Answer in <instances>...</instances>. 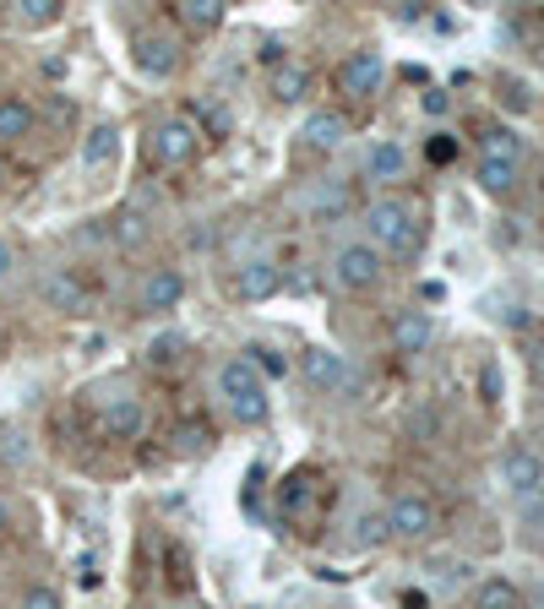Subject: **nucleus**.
<instances>
[{
	"mask_svg": "<svg viewBox=\"0 0 544 609\" xmlns=\"http://www.w3.org/2000/svg\"><path fill=\"white\" fill-rule=\"evenodd\" d=\"M365 229H370V245H376L381 256H397V262L419 256L425 229H419V207H414V202H403V196H376V202L365 207Z\"/></svg>",
	"mask_w": 544,
	"mask_h": 609,
	"instance_id": "nucleus-1",
	"label": "nucleus"
},
{
	"mask_svg": "<svg viewBox=\"0 0 544 609\" xmlns=\"http://www.w3.org/2000/svg\"><path fill=\"white\" fill-rule=\"evenodd\" d=\"M381 278H387V256H381L370 240L338 245V256H332V283H338L343 294H376Z\"/></svg>",
	"mask_w": 544,
	"mask_h": 609,
	"instance_id": "nucleus-2",
	"label": "nucleus"
},
{
	"mask_svg": "<svg viewBox=\"0 0 544 609\" xmlns=\"http://www.w3.org/2000/svg\"><path fill=\"white\" fill-rule=\"evenodd\" d=\"M180 39L175 34H164V28H142L137 39H131V66H137V77H148V83H169L175 72H180Z\"/></svg>",
	"mask_w": 544,
	"mask_h": 609,
	"instance_id": "nucleus-3",
	"label": "nucleus"
},
{
	"mask_svg": "<svg viewBox=\"0 0 544 609\" xmlns=\"http://www.w3.org/2000/svg\"><path fill=\"white\" fill-rule=\"evenodd\" d=\"M197 153H202V126L191 115H169L153 126V158L164 169H186V164H197Z\"/></svg>",
	"mask_w": 544,
	"mask_h": 609,
	"instance_id": "nucleus-4",
	"label": "nucleus"
},
{
	"mask_svg": "<svg viewBox=\"0 0 544 609\" xmlns=\"http://www.w3.org/2000/svg\"><path fill=\"white\" fill-rule=\"evenodd\" d=\"M381 517H387V538H403V544H414V538H430V533H435V500H430V495H419V490L392 495Z\"/></svg>",
	"mask_w": 544,
	"mask_h": 609,
	"instance_id": "nucleus-5",
	"label": "nucleus"
},
{
	"mask_svg": "<svg viewBox=\"0 0 544 609\" xmlns=\"http://www.w3.org/2000/svg\"><path fill=\"white\" fill-rule=\"evenodd\" d=\"M501 484L511 490V495H539L544 490V457L533 452V446H522V441H511L506 452H501Z\"/></svg>",
	"mask_w": 544,
	"mask_h": 609,
	"instance_id": "nucleus-6",
	"label": "nucleus"
},
{
	"mask_svg": "<svg viewBox=\"0 0 544 609\" xmlns=\"http://www.w3.org/2000/svg\"><path fill=\"white\" fill-rule=\"evenodd\" d=\"M381 83H387V61H381L376 50H354V55L338 66V93H349V99H376Z\"/></svg>",
	"mask_w": 544,
	"mask_h": 609,
	"instance_id": "nucleus-7",
	"label": "nucleus"
},
{
	"mask_svg": "<svg viewBox=\"0 0 544 609\" xmlns=\"http://www.w3.org/2000/svg\"><path fill=\"white\" fill-rule=\"evenodd\" d=\"M137 300H142L148 316H169V310H180V300H186V272H180V267H153V272L142 278Z\"/></svg>",
	"mask_w": 544,
	"mask_h": 609,
	"instance_id": "nucleus-8",
	"label": "nucleus"
},
{
	"mask_svg": "<svg viewBox=\"0 0 544 609\" xmlns=\"http://www.w3.org/2000/svg\"><path fill=\"white\" fill-rule=\"evenodd\" d=\"M278 289H283V272H278L273 256H251V262L235 267V294H240L245 305H262V300H273Z\"/></svg>",
	"mask_w": 544,
	"mask_h": 609,
	"instance_id": "nucleus-9",
	"label": "nucleus"
},
{
	"mask_svg": "<svg viewBox=\"0 0 544 609\" xmlns=\"http://www.w3.org/2000/svg\"><path fill=\"white\" fill-rule=\"evenodd\" d=\"M45 300L66 316H93V289L72 272V267H50L45 272Z\"/></svg>",
	"mask_w": 544,
	"mask_h": 609,
	"instance_id": "nucleus-10",
	"label": "nucleus"
},
{
	"mask_svg": "<svg viewBox=\"0 0 544 609\" xmlns=\"http://www.w3.org/2000/svg\"><path fill=\"white\" fill-rule=\"evenodd\" d=\"M300 376H305L316 392H343V386H349V365H343V354L327 348V343H311V348L300 354Z\"/></svg>",
	"mask_w": 544,
	"mask_h": 609,
	"instance_id": "nucleus-11",
	"label": "nucleus"
},
{
	"mask_svg": "<svg viewBox=\"0 0 544 609\" xmlns=\"http://www.w3.org/2000/svg\"><path fill=\"white\" fill-rule=\"evenodd\" d=\"M99 430H104L110 441H142V435H148V408H142V397H110V403L99 408Z\"/></svg>",
	"mask_w": 544,
	"mask_h": 609,
	"instance_id": "nucleus-12",
	"label": "nucleus"
},
{
	"mask_svg": "<svg viewBox=\"0 0 544 609\" xmlns=\"http://www.w3.org/2000/svg\"><path fill=\"white\" fill-rule=\"evenodd\" d=\"M300 137H305V148H316V153H338V148L354 137V126H349L343 110H311L305 126H300Z\"/></svg>",
	"mask_w": 544,
	"mask_h": 609,
	"instance_id": "nucleus-13",
	"label": "nucleus"
},
{
	"mask_svg": "<svg viewBox=\"0 0 544 609\" xmlns=\"http://www.w3.org/2000/svg\"><path fill=\"white\" fill-rule=\"evenodd\" d=\"M430 338H435L430 310H397V316H392V348H397L403 359L425 354V348H430Z\"/></svg>",
	"mask_w": 544,
	"mask_h": 609,
	"instance_id": "nucleus-14",
	"label": "nucleus"
},
{
	"mask_svg": "<svg viewBox=\"0 0 544 609\" xmlns=\"http://www.w3.org/2000/svg\"><path fill=\"white\" fill-rule=\"evenodd\" d=\"M83 164H88V169H115V164H121V126H115V120H99V126L83 137Z\"/></svg>",
	"mask_w": 544,
	"mask_h": 609,
	"instance_id": "nucleus-15",
	"label": "nucleus"
},
{
	"mask_svg": "<svg viewBox=\"0 0 544 609\" xmlns=\"http://www.w3.org/2000/svg\"><path fill=\"white\" fill-rule=\"evenodd\" d=\"M408 175V153L397 148V142H376L370 153H365V180H376V186H397Z\"/></svg>",
	"mask_w": 544,
	"mask_h": 609,
	"instance_id": "nucleus-16",
	"label": "nucleus"
},
{
	"mask_svg": "<svg viewBox=\"0 0 544 609\" xmlns=\"http://www.w3.org/2000/svg\"><path fill=\"white\" fill-rule=\"evenodd\" d=\"M251 392H262V376H256V365H251L245 354L224 359V370H218V397H224V403H235V397H251Z\"/></svg>",
	"mask_w": 544,
	"mask_h": 609,
	"instance_id": "nucleus-17",
	"label": "nucleus"
},
{
	"mask_svg": "<svg viewBox=\"0 0 544 609\" xmlns=\"http://www.w3.org/2000/svg\"><path fill=\"white\" fill-rule=\"evenodd\" d=\"M479 158H495V164H517L522 169V137L511 126H484L479 131Z\"/></svg>",
	"mask_w": 544,
	"mask_h": 609,
	"instance_id": "nucleus-18",
	"label": "nucleus"
},
{
	"mask_svg": "<svg viewBox=\"0 0 544 609\" xmlns=\"http://www.w3.org/2000/svg\"><path fill=\"white\" fill-rule=\"evenodd\" d=\"M175 17H180V28H191V34H213V28H224L229 7H224V0H180Z\"/></svg>",
	"mask_w": 544,
	"mask_h": 609,
	"instance_id": "nucleus-19",
	"label": "nucleus"
},
{
	"mask_svg": "<svg viewBox=\"0 0 544 609\" xmlns=\"http://www.w3.org/2000/svg\"><path fill=\"white\" fill-rule=\"evenodd\" d=\"M34 104L28 99H17V93H7L0 99V142H23V137H34Z\"/></svg>",
	"mask_w": 544,
	"mask_h": 609,
	"instance_id": "nucleus-20",
	"label": "nucleus"
},
{
	"mask_svg": "<svg viewBox=\"0 0 544 609\" xmlns=\"http://www.w3.org/2000/svg\"><path fill=\"white\" fill-rule=\"evenodd\" d=\"M305 93H311V72H305L300 61H283V66L273 72V99H278V104H305Z\"/></svg>",
	"mask_w": 544,
	"mask_h": 609,
	"instance_id": "nucleus-21",
	"label": "nucleus"
},
{
	"mask_svg": "<svg viewBox=\"0 0 544 609\" xmlns=\"http://www.w3.org/2000/svg\"><path fill=\"white\" fill-rule=\"evenodd\" d=\"M473 180H479V191H490V196H511V191H517V180H522V169H517V164H495V158H479Z\"/></svg>",
	"mask_w": 544,
	"mask_h": 609,
	"instance_id": "nucleus-22",
	"label": "nucleus"
},
{
	"mask_svg": "<svg viewBox=\"0 0 544 609\" xmlns=\"http://www.w3.org/2000/svg\"><path fill=\"white\" fill-rule=\"evenodd\" d=\"M224 408H229V419H235L240 430H262V424L273 419V397H267V386L251 392V397H235V403H224Z\"/></svg>",
	"mask_w": 544,
	"mask_h": 609,
	"instance_id": "nucleus-23",
	"label": "nucleus"
},
{
	"mask_svg": "<svg viewBox=\"0 0 544 609\" xmlns=\"http://www.w3.org/2000/svg\"><path fill=\"white\" fill-rule=\"evenodd\" d=\"M473 609H522V593H517V582H506V576H484V582L473 587Z\"/></svg>",
	"mask_w": 544,
	"mask_h": 609,
	"instance_id": "nucleus-24",
	"label": "nucleus"
},
{
	"mask_svg": "<svg viewBox=\"0 0 544 609\" xmlns=\"http://www.w3.org/2000/svg\"><path fill=\"white\" fill-rule=\"evenodd\" d=\"M12 17L23 28H50V23H61V0H17Z\"/></svg>",
	"mask_w": 544,
	"mask_h": 609,
	"instance_id": "nucleus-25",
	"label": "nucleus"
},
{
	"mask_svg": "<svg viewBox=\"0 0 544 609\" xmlns=\"http://www.w3.org/2000/svg\"><path fill=\"white\" fill-rule=\"evenodd\" d=\"M305 495H316V473H305V468H300V473L283 484V495H278V500H283V511H289V517H300V511H305Z\"/></svg>",
	"mask_w": 544,
	"mask_h": 609,
	"instance_id": "nucleus-26",
	"label": "nucleus"
},
{
	"mask_svg": "<svg viewBox=\"0 0 544 609\" xmlns=\"http://www.w3.org/2000/svg\"><path fill=\"white\" fill-rule=\"evenodd\" d=\"M115 240H121V251L148 245V218H142V213H121V218H115Z\"/></svg>",
	"mask_w": 544,
	"mask_h": 609,
	"instance_id": "nucleus-27",
	"label": "nucleus"
},
{
	"mask_svg": "<svg viewBox=\"0 0 544 609\" xmlns=\"http://www.w3.org/2000/svg\"><path fill=\"white\" fill-rule=\"evenodd\" d=\"M376 544H387V517L381 511H365L354 522V549H376Z\"/></svg>",
	"mask_w": 544,
	"mask_h": 609,
	"instance_id": "nucleus-28",
	"label": "nucleus"
},
{
	"mask_svg": "<svg viewBox=\"0 0 544 609\" xmlns=\"http://www.w3.org/2000/svg\"><path fill=\"white\" fill-rule=\"evenodd\" d=\"M245 359L256 365V376H273V381H278V376H289V359H283L278 348H262V343H251V348H245Z\"/></svg>",
	"mask_w": 544,
	"mask_h": 609,
	"instance_id": "nucleus-29",
	"label": "nucleus"
},
{
	"mask_svg": "<svg viewBox=\"0 0 544 609\" xmlns=\"http://www.w3.org/2000/svg\"><path fill=\"white\" fill-rule=\"evenodd\" d=\"M175 452H186V457H202V452H207V430H202L197 419L175 424Z\"/></svg>",
	"mask_w": 544,
	"mask_h": 609,
	"instance_id": "nucleus-30",
	"label": "nucleus"
},
{
	"mask_svg": "<svg viewBox=\"0 0 544 609\" xmlns=\"http://www.w3.org/2000/svg\"><path fill=\"white\" fill-rule=\"evenodd\" d=\"M23 609H66V598H61L50 582H34V587L23 593Z\"/></svg>",
	"mask_w": 544,
	"mask_h": 609,
	"instance_id": "nucleus-31",
	"label": "nucleus"
},
{
	"mask_svg": "<svg viewBox=\"0 0 544 609\" xmlns=\"http://www.w3.org/2000/svg\"><path fill=\"white\" fill-rule=\"evenodd\" d=\"M425 158H430V164H452V158H457V137L435 131V137L425 142Z\"/></svg>",
	"mask_w": 544,
	"mask_h": 609,
	"instance_id": "nucleus-32",
	"label": "nucleus"
},
{
	"mask_svg": "<svg viewBox=\"0 0 544 609\" xmlns=\"http://www.w3.org/2000/svg\"><path fill=\"white\" fill-rule=\"evenodd\" d=\"M343 207H349L343 191H321V196H311V218H338Z\"/></svg>",
	"mask_w": 544,
	"mask_h": 609,
	"instance_id": "nucleus-33",
	"label": "nucleus"
},
{
	"mask_svg": "<svg viewBox=\"0 0 544 609\" xmlns=\"http://www.w3.org/2000/svg\"><path fill=\"white\" fill-rule=\"evenodd\" d=\"M180 354H186V338H180V332H169V338H159V343H153V354H148V359H153V365H175Z\"/></svg>",
	"mask_w": 544,
	"mask_h": 609,
	"instance_id": "nucleus-34",
	"label": "nucleus"
},
{
	"mask_svg": "<svg viewBox=\"0 0 544 609\" xmlns=\"http://www.w3.org/2000/svg\"><path fill=\"white\" fill-rule=\"evenodd\" d=\"M169 587H191V555L180 544H169Z\"/></svg>",
	"mask_w": 544,
	"mask_h": 609,
	"instance_id": "nucleus-35",
	"label": "nucleus"
},
{
	"mask_svg": "<svg viewBox=\"0 0 544 609\" xmlns=\"http://www.w3.org/2000/svg\"><path fill=\"white\" fill-rule=\"evenodd\" d=\"M479 397L484 403H501V365H484L479 370Z\"/></svg>",
	"mask_w": 544,
	"mask_h": 609,
	"instance_id": "nucleus-36",
	"label": "nucleus"
},
{
	"mask_svg": "<svg viewBox=\"0 0 544 609\" xmlns=\"http://www.w3.org/2000/svg\"><path fill=\"white\" fill-rule=\"evenodd\" d=\"M77 582H83V587H99V582H104V571H99V560H93V555H83V560H77Z\"/></svg>",
	"mask_w": 544,
	"mask_h": 609,
	"instance_id": "nucleus-37",
	"label": "nucleus"
},
{
	"mask_svg": "<svg viewBox=\"0 0 544 609\" xmlns=\"http://www.w3.org/2000/svg\"><path fill=\"white\" fill-rule=\"evenodd\" d=\"M229 126H235L229 110H207V131H213V137H229Z\"/></svg>",
	"mask_w": 544,
	"mask_h": 609,
	"instance_id": "nucleus-38",
	"label": "nucleus"
},
{
	"mask_svg": "<svg viewBox=\"0 0 544 609\" xmlns=\"http://www.w3.org/2000/svg\"><path fill=\"white\" fill-rule=\"evenodd\" d=\"M12 272H17V251H12L7 240H0V283H7Z\"/></svg>",
	"mask_w": 544,
	"mask_h": 609,
	"instance_id": "nucleus-39",
	"label": "nucleus"
},
{
	"mask_svg": "<svg viewBox=\"0 0 544 609\" xmlns=\"http://www.w3.org/2000/svg\"><path fill=\"white\" fill-rule=\"evenodd\" d=\"M446 104H452V99H446L441 88H430V93H425V115H446Z\"/></svg>",
	"mask_w": 544,
	"mask_h": 609,
	"instance_id": "nucleus-40",
	"label": "nucleus"
},
{
	"mask_svg": "<svg viewBox=\"0 0 544 609\" xmlns=\"http://www.w3.org/2000/svg\"><path fill=\"white\" fill-rule=\"evenodd\" d=\"M7 528H12V500L0 495V533H7Z\"/></svg>",
	"mask_w": 544,
	"mask_h": 609,
	"instance_id": "nucleus-41",
	"label": "nucleus"
},
{
	"mask_svg": "<svg viewBox=\"0 0 544 609\" xmlns=\"http://www.w3.org/2000/svg\"><path fill=\"white\" fill-rule=\"evenodd\" d=\"M0 186H7V158H0Z\"/></svg>",
	"mask_w": 544,
	"mask_h": 609,
	"instance_id": "nucleus-42",
	"label": "nucleus"
}]
</instances>
